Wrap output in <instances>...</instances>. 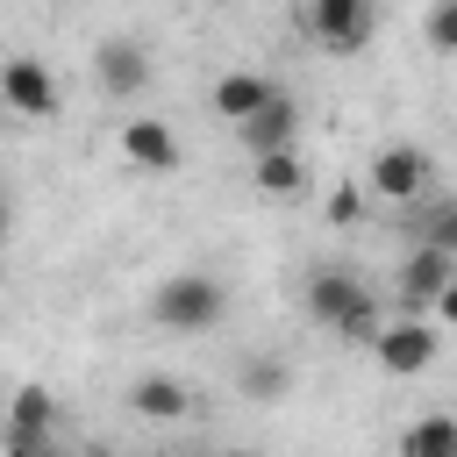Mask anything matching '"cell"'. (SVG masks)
Masks as SVG:
<instances>
[{"label":"cell","mask_w":457,"mask_h":457,"mask_svg":"<svg viewBox=\"0 0 457 457\" xmlns=\"http://www.w3.org/2000/svg\"><path fill=\"white\" fill-rule=\"evenodd\" d=\"M114 143H121V164H129V171H143V179H164V171H179V164H186V150H179L171 121H157V114H129Z\"/></svg>","instance_id":"cell-6"},{"label":"cell","mask_w":457,"mask_h":457,"mask_svg":"<svg viewBox=\"0 0 457 457\" xmlns=\"http://www.w3.org/2000/svg\"><path fill=\"white\" fill-rule=\"evenodd\" d=\"M421 36H428V50H436V57H457V0H428Z\"/></svg>","instance_id":"cell-17"},{"label":"cell","mask_w":457,"mask_h":457,"mask_svg":"<svg viewBox=\"0 0 457 457\" xmlns=\"http://www.w3.org/2000/svg\"><path fill=\"white\" fill-rule=\"evenodd\" d=\"M250 186H257V193H271V200H293V193H307V157H300V150L250 157Z\"/></svg>","instance_id":"cell-14"},{"label":"cell","mask_w":457,"mask_h":457,"mask_svg":"<svg viewBox=\"0 0 457 457\" xmlns=\"http://www.w3.org/2000/svg\"><path fill=\"white\" fill-rule=\"evenodd\" d=\"M7 436L57 443V400H50V386H21V393L7 400Z\"/></svg>","instance_id":"cell-13"},{"label":"cell","mask_w":457,"mask_h":457,"mask_svg":"<svg viewBox=\"0 0 457 457\" xmlns=\"http://www.w3.org/2000/svg\"><path fill=\"white\" fill-rule=\"evenodd\" d=\"M0 100L21 114V121H50L57 114V71L43 57H0Z\"/></svg>","instance_id":"cell-5"},{"label":"cell","mask_w":457,"mask_h":457,"mask_svg":"<svg viewBox=\"0 0 457 457\" xmlns=\"http://www.w3.org/2000/svg\"><path fill=\"white\" fill-rule=\"evenodd\" d=\"M436 321H443V328H457V286H443V293H436Z\"/></svg>","instance_id":"cell-20"},{"label":"cell","mask_w":457,"mask_h":457,"mask_svg":"<svg viewBox=\"0 0 457 457\" xmlns=\"http://www.w3.org/2000/svg\"><path fill=\"white\" fill-rule=\"evenodd\" d=\"M436 321H386L378 336H371V357H378V371H393V378H421L428 364H436Z\"/></svg>","instance_id":"cell-7"},{"label":"cell","mask_w":457,"mask_h":457,"mask_svg":"<svg viewBox=\"0 0 457 457\" xmlns=\"http://www.w3.org/2000/svg\"><path fill=\"white\" fill-rule=\"evenodd\" d=\"M7 236H14V193L0 186V250H7Z\"/></svg>","instance_id":"cell-21"},{"label":"cell","mask_w":457,"mask_h":457,"mask_svg":"<svg viewBox=\"0 0 457 457\" xmlns=\"http://www.w3.org/2000/svg\"><path fill=\"white\" fill-rule=\"evenodd\" d=\"M0 286H7V257H0Z\"/></svg>","instance_id":"cell-23"},{"label":"cell","mask_w":457,"mask_h":457,"mask_svg":"<svg viewBox=\"0 0 457 457\" xmlns=\"http://www.w3.org/2000/svg\"><path fill=\"white\" fill-rule=\"evenodd\" d=\"M428 150L421 143H386L371 164H364V193L371 200H393V207H407V200H421V186H428Z\"/></svg>","instance_id":"cell-4"},{"label":"cell","mask_w":457,"mask_h":457,"mask_svg":"<svg viewBox=\"0 0 457 457\" xmlns=\"http://www.w3.org/2000/svg\"><path fill=\"white\" fill-rule=\"evenodd\" d=\"M328 221H336V228H357V221H364V186H336V193H328Z\"/></svg>","instance_id":"cell-19"},{"label":"cell","mask_w":457,"mask_h":457,"mask_svg":"<svg viewBox=\"0 0 457 457\" xmlns=\"http://www.w3.org/2000/svg\"><path fill=\"white\" fill-rule=\"evenodd\" d=\"M79 457H114V450H107V443H86V450H79Z\"/></svg>","instance_id":"cell-22"},{"label":"cell","mask_w":457,"mask_h":457,"mask_svg":"<svg viewBox=\"0 0 457 457\" xmlns=\"http://www.w3.org/2000/svg\"><path fill=\"white\" fill-rule=\"evenodd\" d=\"M236 136H243V150H250V157L300 150V100H293V93H271V100H264V107H257V114H250Z\"/></svg>","instance_id":"cell-8"},{"label":"cell","mask_w":457,"mask_h":457,"mask_svg":"<svg viewBox=\"0 0 457 457\" xmlns=\"http://www.w3.org/2000/svg\"><path fill=\"white\" fill-rule=\"evenodd\" d=\"M393 286H400V300L436 307V293H443V286H457V257H450V250H436V243H414V250L400 257Z\"/></svg>","instance_id":"cell-9"},{"label":"cell","mask_w":457,"mask_h":457,"mask_svg":"<svg viewBox=\"0 0 457 457\" xmlns=\"http://www.w3.org/2000/svg\"><path fill=\"white\" fill-rule=\"evenodd\" d=\"M236 386H243V400L271 407V400H286V393H293V364H286V357H243Z\"/></svg>","instance_id":"cell-16"},{"label":"cell","mask_w":457,"mask_h":457,"mask_svg":"<svg viewBox=\"0 0 457 457\" xmlns=\"http://www.w3.org/2000/svg\"><path fill=\"white\" fill-rule=\"evenodd\" d=\"M271 93H278V86H271V79H257V71H221V79H214V114H228V121L243 129Z\"/></svg>","instance_id":"cell-12"},{"label":"cell","mask_w":457,"mask_h":457,"mask_svg":"<svg viewBox=\"0 0 457 457\" xmlns=\"http://www.w3.org/2000/svg\"><path fill=\"white\" fill-rule=\"evenodd\" d=\"M414 243H436V250L457 257V200H443L436 214H421V221H414Z\"/></svg>","instance_id":"cell-18"},{"label":"cell","mask_w":457,"mask_h":457,"mask_svg":"<svg viewBox=\"0 0 457 457\" xmlns=\"http://www.w3.org/2000/svg\"><path fill=\"white\" fill-rule=\"evenodd\" d=\"M186 407H193V393H186V378H171V371H143V378L129 386V414H136V421H186Z\"/></svg>","instance_id":"cell-11"},{"label":"cell","mask_w":457,"mask_h":457,"mask_svg":"<svg viewBox=\"0 0 457 457\" xmlns=\"http://www.w3.org/2000/svg\"><path fill=\"white\" fill-rule=\"evenodd\" d=\"M307 36L328 57H364L378 36V7L371 0H307Z\"/></svg>","instance_id":"cell-3"},{"label":"cell","mask_w":457,"mask_h":457,"mask_svg":"<svg viewBox=\"0 0 457 457\" xmlns=\"http://www.w3.org/2000/svg\"><path fill=\"white\" fill-rule=\"evenodd\" d=\"M200 457H214V450H200Z\"/></svg>","instance_id":"cell-24"},{"label":"cell","mask_w":457,"mask_h":457,"mask_svg":"<svg viewBox=\"0 0 457 457\" xmlns=\"http://www.w3.org/2000/svg\"><path fill=\"white\" fill-rule=\"evenodd\" d=\"M400 457H457V414H414L400 428Z\"/></svg>","instance_id":"cell-15"},{"label":"cell","mask_w":457,"mask_h":457,"mask_svg":"<svg viewBox=\"0 0 457 457\" xmlns=\"http://www.w3.org/2000/svg\"><path fill=\"white\" fill-rule=\"evenodd\" d=\"M150 314H157L171 336H207V328L228 314V293H221V278H207V271H171V278L150 293Z\"/></svg>","instance_id":"cell-2"},{"label":"cell","mask_w":457,"mask_h":457,"mask_svg":"<svg viewBox=\"0 0 457 457\" xmlns=\"http://www.w3.org/2000/svg\"><path fill=\"white\" fill-rule=\"evenodd\" d=\"M93 79H100L107 100H136V93L150 86V57H143L129 36H107V43L93 50Z\"/></svg>","instance_id":"cell-10"},{"label":"cell","mask_w":457,"mask_h":457,"mask_svg":"<svg viewBox=\"0 0 457 457\" xmlns=\"http://www.w3.org/2000/svg\"><path fill=\"white\" fill-rule=\"evenodd\" d=\"M307 314H314L321 328L350 336V343H371V336L386 328L378 307H371V286H357L350 271H314V278H307Z\"/></svg>","instance_id":"cell-1"}]
</instances>
